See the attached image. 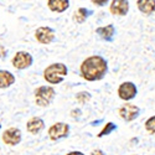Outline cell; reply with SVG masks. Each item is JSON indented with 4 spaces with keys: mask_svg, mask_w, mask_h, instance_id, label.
I'll return each instance as SVG.
<instances>
[{
    "mask_svg": "<svg viewBox=\"0 0 155 155\" xmlns=\"http://www.w3.org/2000/svg\"><path fill=\"white\" fill-rule=\"evenodd\" d=\"M81 77L88 82L101 81L108 72V62L101 55H93L87 57L81 63Z\"/></svg>",
    "mask_w": 155,
    "mask_h": 155,
    "instance_id": "6da1fadb",
    "label": "cell"
},
{
    "mask_svg": "<svg viewBox=\"0 0 155 155\" xmlns=\"http://www.w3.org/2000/svg\"><path fill=\"white\" fill-rule=\"evenodd\" d=\"M68 74V68L64 63L57 62V63H51L45 68L44 71V78L50 84H58L61 83L64 77Z\"/></svg>",
    "mask_w": 155,
    "mask_h": 155,
    "instance_id": "7a4b0ae2",
    "label": "cell"
},
{
    "mask_svg": "<svg viewBox=\"0 0 155 155\" xmlns=\"http://www.w3.org/2000/svg\"><path fill=\"white\" fill-rule=\"evenodd\" d=\"M35 103L38 107H48L56 97V91L51 86H40L35 89Z\"/></svg>",
    "mask_w": 155,
    "mask_h": 155,
    "instance_id": "3957f363",
    "label": "cell"
},
{
    "mask_svg": "<svg viewBox=\"0 0 155 155\" xmlns=\"http://www.w3.org/2000/svg\"><path fill=\"white\" fill-rule=\"evenodd\" d=\"M34 62V57L28 51H18L11 60V64L16 70H25L29 68Z\"/></svg>",
    "mask_w": 155,
    "mask_h": 155,
    "instance_id": "277c9868",
    "label": "cell"
},
{
    "mask_svg": "<svg viewBox=\"0 0 155 155\" xmlns=\"http://www.w3.org/2000/svg\"><path fill=\"white\" fill-rule=\"evenodd\" d=\"M70 134V125L63 122H57L48 128V137L51 140H60L67 138Z\"/></svg>",
    "mask_w": 155,
    "mask_h": 155,
    "instance_id": "5b68a950",
    "label": "cell"
},
{
    "mask_svg": "<svg viewBox=\"0 0 155 155\" xmlns=\"http://www.w3.org/2000/svg\"><path fill=\"white\" fill-rule=\"evenodd\" d=\"M2 139L4 141V144H6L9 147H15V145L20 144V141L22 139V133H21V130L19 128L11 127L3 133Z\"/></svg>",
    "mask_w": 155,
    "mask_h": 155,
    "instance_id": "8992f818",
    "label": "cell"
},
{
    "mask_svg": "<svg viewBox=\"0 0 155 155\" xmlns=\"http://www.w3.org/2000/svg\"><path fill=\"white\" fill-rule=\"evenodd\" d=\"M119 117L125 122H132L139 117L140 109L138 106L132 104V103H125L119 108Z\"/></svg>",
    "mask_w": 155,
    "mask_h": 155,
    "instance_id": "52a82bcc",
    "label": "cell"
},
{
    "mask_svg": "<svg viewBox=\"0 0 155 155\" xmlns=\"http://www.w3.org/2000/svg\"><path fill=\"white\" fill-rule=\"evenodd\" d=\"M138 94V88L133 82H123L118 87V96L120 99L128 102L135 98Z\"/></svg>",
    "mask_w": 155,
    "mask_h": 155,
    "instance_id": "ba28073f",
    "label": "cell"
},
{
    "mask_svg": "<svg viewBox=\"0 0 155 155\" xmlns=\"http://www.w3.org/2000/svg\"><path fill=\"white\" fill-rule=\"evenodd\" d=\"M55 37H56L55 30L48 26H41L35 31V38L37 40V42H40L42 45L51 44L55 40Z\"/></svg>",
    "mask_w": 155,
    "mask_h": 155,
    "instance_id": "9c48e42d",
    "label": "cell"
},
{
    "mask_svg": "<svg viewBox=\"0 0 155 155\" xmlns=\"http://www.w3.org/2000/svg\"><path fill=\"white\" fill-rule=\"evenodd\" d=\"M109 10L113 15L125 16L129 11V2H127V0H113V2H110Z\"/></svg>",
    "mask_w": 155,
    "mask_h": 155,
    "instance_id": "30bf717a",
    "label": "cell"
},
{
    "mask_svg": "<svg viewBox=\"0 0 155 155\" xmlns=\"http://www.w3.org/2000/svg\"><path fill=\"white\" fill-rule=\"evenodd\" d=\"M44 128H45V122L42 118L40 117H32L28 120L26 123V129H28V132L32 135H36L38 133H41L44 130Z\"/></svg>",
    "mask_w": 155,
    "mask_h": 155,
    "instance_id": "8fae6325",
    "label": "cell"
},
{
    "mask_svg": "<svg viewBox=\"0 0 155 155\" xmlns=\"http://www.w3.org/2000/svg\"><path fill=\"white\" fill-rule=\"evenodd\" d=\"M47 6L54 12H63L70 8V2L68 0H48Z\"/></svg>",
    "mask_w": 155,
    "mask_h": 155,
    "instance_id": "7c38bea8",
    "label": "cell"
},
{
    "mask_svg": "<svg viewBox=\"0 0 155 155\" xmlns=\"http://www.w3.org/2000/svg\"><path fill=\"white\" fill-rule=\"evenodd\" d=\"M137 5L138 9L147 16L155 12V0H138Z\"/></svg>",
    "mask_w": 155,
    "mask_h": 155,
    "instance_id": "4fadbf2b",
    "label": "cell"
},
{
    "mask_svg": "<svg viewBox=\"0 0 155 155\" xmlns=\"http://www.w3.org/2000/svg\"><path fill=\"white\" fill-rule=\"evenodd\" d=\"M15 83V76L6 70H0V88L5 89Z\"/></svg>",
    "mask_w": 155,
    "mask_h": 155,
    "instance_id": "5bb4252c",
    "label": "cell"
},
{
    "mask_svg": "<svg viewBox=\"0 0 155 155\" xmlns=\"http://www.w3.org/2000/svg\"><path fill=\"white\" fill-rule=\"evenodd\" d=\"M96 32L101 36V38H103V40L106 41H112L113 37L115 35V28L113 24H109L107 25V26H102V28H98L96 30Z\"/></svg>",
    "mask_w": 155,
    "mask_h": 155,
    "instance_id": "9a60e30c",
    "label": "cell"
},
{
    "mask_svg": "<svg viewBox=\"0 0 155 155\" xmlns=\"http://www.w3.org/2000/svg\"><path fill=\"white\" fill-rule=\"evenodd\" d=\"M92 14V10H88L86 8H80L73 12V21L77 24H83Z\"/></svg>",
    "mask_w": 155,
    "mask_h": 155,
    "instance_id": "2e32d148",
    "label": "cell"
},
{
    "mask_svg": "<svg viewBox=\"0 0 155 155\" xmlns=\"http://www.w3.org/2000/svg\"><path fill=\"white\" fill-rule=\"evenodd\" d=\"M117 129V125H115L114 123H112V122H108L106 125H104V128L101 130V133L98 134V138H102V137H104V135H108V134H110L113 130H115Z\"/></svg>",
    "mask_w": 155,
    "mask_h": 155,
    "instance_id": "e0dca14e",
    "label": "cell"
},
{
    "mask_svg": "<svg viewBox=\"0 0 155 155\" xmlns=\"http://www.w3.org/2000/svg\"><path fill=\"white\" fill-rule=\"evenodd\" d=\"M145 129H147L148 133L155 135V115L150 117V118L145 122Z\"/></svg>",
    "mask_w": 155,
    "mask_h": 155,
    "instance_id": "ac0fdd59",
    "label": "cell"
},
{
    "mask_svg": "<svg viewBox=\"0 0 155 155\" xmlns=\"http://www.w3.org/2000/svg\"><path fill=\"white\" fill-rule=\"evenodd\" d=\"M91 98H92V96L89 94L88 92H80V93H77V96H76L77 102H80L81 104H84V103H87L88 101H91Z\"/></svg>",
    "mask_w": 155,
    "mask_h": 155,
    "instance_id": "d6986e66",
    "label": "cell"
},
{
    "mask_svg": "<svg viewBox=\"0 0 155 155\" xmlns=\"http://www.w3.org/2000/svg\"><path fill=\"white\" fill-rule=\"evenodd\" d=\"M91 155H106V153L101 149H94V150H92Z\"/></svg>",
    "mask_w": 155,
    "mask_h": 155,
    "instance_id": "ffe728a7",
    "label": "cell"
},
{
    "mask_svg": "<svg viewBox=\"0 0 155 155\" xmlns=\"http://www.w3.org/2000/svg\"><path fill=\"white\" fill-rule=\"evenodd\" d=\"M93 4L94 5H98V6H104V5L108 4V0H103V2H97V0H94Z\"/></svg>",
    "mask_w": 155,
    "mask_h": 155,
    "instance_id": "44dd1931",
    "label": "cell"
},
{
    "mask_svg": "<svg viewBox=\"0 0 155 155\" xmlns=\"http://www.w3.org/2000/svg\"><path fill=\"white\" fill-rule=\"evenodd\" d=\"M71 113H72V117H73V118L80 117V115H81V110H80V109H77V110H72Z\"/></svg>",
    "mask_w": 155,
    "mask_h": 155,
    "instance_id": "7402d4cb",
    "label": "cell"
},
{
    "mask_svg": "<svg viewBox=\"0 0 155 155\" xmlns=\"http://www.w3.org/2000/svg\"><path fill=\"white\" fill-rule=\"evenodd\" d=\"M67 155H84L82 151H70Z\"/></svg>",
    "mask_w": 155,
    "mask_h": 155,
    "instance_id": "603a6c76",
    "label": "cell"
},
{
    "mask_svg": "<svg viewBox=\"0 0 155 155\" xmlns=\"http://www.w3.org/2000/svg\"><path fill=\"white\" fill-rule=\"evenodd\" d=\"M0 129H2V124H0Z\"/></svg>",
    "mask_w": 155,
    "mask_h": 155,
    "instance_id": "cb8c5ba5",
    "label": "cell"
}]
</instances>
